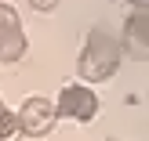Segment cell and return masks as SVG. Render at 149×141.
<instances>
[{"instance_id": "52a82bcc", "label": "cell", "mask_w": 149, "mask_h": 141, "mask_svg": "<svg viewBox=\"0 0 149 141\" xmlns=\"http://www.w3.org/2000/svg\"><path fill=\"white\" fill-rule=\"evenodd\" d=\"M29 4H33L36 11H55V4H58V0H29Z\"/></svg>"}, {"instance_id": "5b68a950", "label": "cell", "mask_w": 149, "mask_h": 141, "mask_svg": "<svg viewBox=\"0 0 149 141\" xmlns=\"http://www.w3.org/2000/svg\"><path fill=\"white\" fill-rule=\"evenodd\" d=\"M120 47H124V54L135 58V62H149V11L146 7H135V11L124 18Z\"/></svg>"}, {"instance_id": "8992f818", "label": "cell", "mask_w": 149, "mask_h": 141, "mask_svg": "<svg viewBox=\"0 0 149 141\" xmlns=\"http://www.w3.org/2000/svg\"><path fill=\"white\" fill-rule=\"evenodd\" d=\"M15 134H18V120H15V112L0 101V141H11Z\"/></svg>"}, {"instance_id": "ba28073f", "label": "cell", "mask_w": 149, "mask_h": 141, "mask_svg": "<svg viewBox=\"0 0 149 141\" xmlns=\"http://www.w3.org/2000/svg\"><path fill=\"white\" fill-rule=\"evenodd\" d=\"M127 4H131V7H146V11H149V0H127Z\"/></svg>"}, {"instance_id": "3957f363", "label": "cell", "mask_w": 149, "mask_h": 141, "mask_svg": "<svg viewBox=\"0 0 149 141\" xmlns=\"http://www.w3.org/2000/svg\"><path fill=\"white\" fill-rule=\"evenodd\" d=\"M15 120H18V130L26 138H44L55 130L58 112H55V101H47V98H26L22 109L15 112Z\"/></svg>"}, {"instance_id": "6da1fadb", "label": "cell", "mask_w": 149, "mask_h": 141, "mask_svg": "<svg viewBox=\"0 0 149 141\" xmlns=\"http://www.w3.org/2000/svg\"><path fill=\"white\" fill-rule=\"evenodd\" d=\"M120 62H124L120 40H116L109 29L95 25L91 33L84 36V47H80V58H77V72L87 83H102V80H109L120 69Z\"/></svg>"}, {"instance_id": "277c9868", "label": "cell", "mask_w": 149, "mask_h": 141, "mask_svg": "<svg viewBox=\"0 0 149 141\" xmlns=\"http://www.w3.org/2000/svg\"><path fill=\"white\" fill-rule=\"evenodd\" d=\"M26 54V33L22 18L11 4H0V65H11Z\"/></svg>"}, {"instance_id": "7a4b0ae2", "label": "cell", "mask_w": 149, "mask_h": 141, "mask_svg": "<svg viewBox=\"0 0 149 141\" xmlns=\"http://www.w3.org/2000/svg\"><path fill=\"white\" fill-rule=\"evenodd\" d=\"M55 112L62 116V120H73V123H91L95 116H98V94H95L91 87L69 83V87H62V94H58Z\"/></svg>"}]
</instances>
